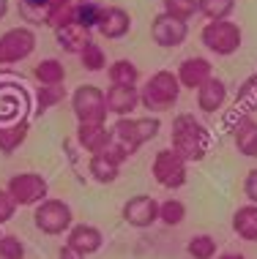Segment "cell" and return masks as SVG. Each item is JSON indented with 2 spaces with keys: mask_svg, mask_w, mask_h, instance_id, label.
I'll use <instances>...</instances> for the list:
<instances>
[{
  "mask_svg": "<svg viewBox=\"0 0 257 259\" xmlns=\"http://www.w3.org/2000/svg\"><path fill=\"white\" fill-rule=\"evenodd\" d=\"M175 76H178L180 88L197 90L200 85H203V82H208V79L213 76V66H211V60H208V58H200V55H194V58L180 60Z\"/></svg>",
  "mask_w": 257,
  "mask_h": 259,
  "instance_id": "obj_15",
  "label": "cell"
},
{
  "mask_svg": "<svg viewBox=\"0 0 257 259\" xmlns=\"http://www.w3.org/2000/svg\"><path fill=\"white\" fill-rule=\"evenodd\" d=\"M233 232L246 243H257V205L246 202L233 213Z\"/></svg>",
  "mask_w": 257,
  "mask_h": 259,
  "instance_id": "obj_22",
  "label": "cell"
},
{
  "mask_svg": "<svg viewBox=\"0 0 257 259\" xmlns=\"http://www.w3.org/2000/svg\"><path fill=\"white\" fill-rule=\"evenodd\" d=\"M244 197L252 202V205H257V166H252L244 178Z\"/></svg>",
  "mask_w": 257,
  "mask_h": 259,
  "instance_id": "obj_39",
  "label": "cell"
},
{
  "mask_svg": "<svg viewBox=\"0 0 257 259\" xmlns=\"http://www.w3.org/2000/svg\"><path fill=\"white\" fill-rule=\"evenodd\" d=\"M66 3H74V0H50L52 9H60V6H66Z\"/></svg>",
  "mask_w": 257,
  "mask_h": 259,
  "instance_id": "obj_42",
  "label": "cell"
},
{
  "mask_svg": "<svg viewBox=\"0 0 257 259\" xmlns=\"http://www.w3.org/2000/svg\"><path fill=\"white\" fill-rule=\"evenodd\" d=\"M96 30H99L104 38H109V41L126 38L131 33V14L126 9H121V6H104Z\"/></svg>",
  "mask_w": 257,
  "mask_h": 259,
  "instance_id": "obj_14",
  "label": "cell"
},
{
  "mask_svg": "<svg viewBox=\"0 0 257 259\" xmlns=\"http://www.w3.org/2000/svg\"><path fill=\"white\" fill-rule=\"evenodd\" d=\"M77 58H80V63H82V68H85V71H90V74H99V71H104V68H107V55H104L101 44H96V41H88L85 50H82Z\"/></svg>",
  "mask_w": 257,
  "mask_h": 259,
  "instance_id": "obj_28",
  "label": "cell"
},
{
  "mask_svg": "<svg viewBox=\"0 0 257 259\" xmlns=\"http://www.w3.org/2000/svg\"><path fill=\"white\" fill-rule=\"evenodd\" d=\"M17 202H14V197L9 191H6V188H0V227H3V224H9L14 215H17Z\"/></svg>",
  "mask_w": 257,
  "mask_h": 259,
  "instance_id": "obj_38",
  "label": "cell"
},
{
  "mask_svg": "<svg viewBox=\"0 0 257 259\" xmlns=\"http://www.w3.org/2000/svg\"><path fill=\"white\" fill-rule=\"evenodd\" d=\"M101 156L107 158V161H113V164H118V166H123L131 156H134V150H131L123 139H118L113 131H109V139H107V145H104Z\"/></svg>",
  "mask_w": 257,
  "mask_h": 259,
  "instance_id": "obj_30",
  "label": "cell"
},
{
  "mask_svg": "<svg viewBox=\"0 0 257 259\" xmlns=\"http://www.w3.org/2000/svg\"><path fill=\"white\" fill-rule=\"evenodd\" d=\"M36 52V33L30 25H19V27H9L0 36V66H14L22 63Z\"/></svg>",
  "mask_w": 257,
  "mask_h": 259,
  "instance_id": "obj_9",
  "label": "cell"
},
{
  "mask_svg": "<svg viewBox=\"0 0 257 259\" xmlns=\"http://www.w3.org/2000/svg\"><path fill=\"white\" fill-rule=\"evenodd\" d=\"M121 219L134 229L154 227V224H159V199L151 197V194H134L123 202Z\"/></svg>",
  "mask_w": 257,
  "mask_h": 259,
  "instance_id": "obj_10",
  "label": "cell"
},
{
  "mask_svg": "<svg viewBox=\"0 0 257 259\" xmlns=\"http://www.w3.org/2000/svg\"><path fill=\"white\" fill-rule=\"evenodd\" d=\"M66 101V88L63 85H39L36 88V96H33V112L36 115H44V112L55 109L58 104Z\"/></svg>",
  "mask_w": 257,
  "mask_h": 259,
  "instance_id": "obj_25",
  "label": "cell"
},
{
  "mask_svg": "<svg viewBox=\"0 0 257 259\" xmlns=\"http://www.w3.org/2000/svg\"><path fill=\"white\" fill-rule=\"evenodd\" d=\"M74 3H85V0H74Z\"/></svg>",
  "mask_w": 257,
  "mask_h": 259,
  "instance_id": "obj_44",
  "label": "cell"
},
{
  "mask_svg": "<svg viewBox=\"0 0 257 259\" xmlns=\"http://www.w3.org/2000/svg\"><path fill=\"white\" fill-rule=\"evenodd\" d=\"M200 41L208 52L219 55V58H230L244 44V30L233 19H213V22H205V27L200 30Z\"/></svg>",
  "mask_w": 257,
  "mask_h": 259,
  "instance_id": "obj_4",
  "label": "cell"
},
{
  "mask_svg": "<svg viewBox=\"0 0 257 259\" xmlns=\"http://www.w3.org/2000/svg\"><path fill=\"white\" fill-rule=\"evenodd\" d=\"M50 0H19V17L27 25H50Z\"/></svg>",
  "mask_w": 257,
  "mask_h": 259,
  "instance_id": "obj_27",
  "label": "cell"
},
{
  "mask_svg": "<svg viewBox=\"0 0 257 259\" xmlns=\"http://www.w3.org/2000/svg\"><path fill=\"white\" fill-rule=\"evenodd\" d=\"M27 109H30V99H27L22 85L0 82V120H17V117H25Z\"/></svg>",
  "mask_w": 257,
  "mask_h": 259,
  "instance_id": "obj_13",
  "label": "cell"
},
{
  "mask_svg": "<svg viewBox=\"0 0 257 259\" xmlns=\"http://www.w3.org/2000/svg\"><path fill=\"white\" fill-rule=\"evenodd\" d=\"M107 99V112L115 117H129L140 107V88L137 85H109L104 90Z\"/></svg>",
  "mask_w": 257,
  "mask_h": 259,
  "instance_id": "obj_12",
  "label": "cell"
},
{
  "mask_svg": "<svg viewBox=\"0 0 257 259\" xmlns=\"http://www.w3.org/2000/svg\"><path fill=\"white\" fill-rule=\"evenodd\" d=\"M162 11L189 22L194 14H200V0H162Z\"/></svg>",
  "mask_w": 257,
  "mask_h": 259,
  "instance_id": "obj_31",
  "label": "cell"
},
{
  "mask_svg": "<svg viewBox=\"0 0 257 259\" xmlns=\"http://www.w3.org/2000/svg\"><path fill=\"white\" fill-rule=\"evenodd\" d=\"M151 38H154L156 47L162 50H175L186 38H189V22L183 19H175L170 14H156L154 22H151Z\"/></svg>",
  "mask_w": 257,
  "mask_h": 259,
  "instance_id": "obj_11",
  "label": "cell"
},
{
  "mask_svg": "<svg viewBox=\"0 0 257 259\" xmlns=\"http://www.w3.org/2000/svg\"><path fill=\"white\" fill-rule=\"evenodd\" d=\"M33 79L39 85H63L66 82V66L58 58H44L33 66Z\"/></svg>",
  "mask_w": 257,
  "mask_h": 259,
  "instance_id": "obj_23",
  "label": "cell"
},
{
  "mask_svg": "<svg viewBox=\"0 0 257 259\" xmlns=\"http://www.w3.org/2000/svg\"><path fill=\"white\" fill-rule=\"evenodd\" d=\"M186 254L192 259H213L216 256V240L211 235H194L186 243Z\"/></svg>",
  "mask_w": 257,
  "mask_h": 259,
  "instance_id": "obj_33",
  "label": "cell"
},
{
  "mask_svg": "<svg viewBox=\"0 0 257 259\" xmlns=\"http://www.w3.org/2000/svg\"><path fill=\"white\" fill-rule=\"evenodd\" d=\"M107 79L109 85H140V68L134 60L121 58L107 66Z\"/></svg>",
  "mask_w": 257,
  "mask_h": 259,
  "instance_id": "obj_24",
  "label": "cell"
},
{
  "mask_svg": "<svg viewBox=\"0 0 257 259\" xmlns=\"http://www.w3.org/2000/svg\"><path fill=\"white\" fill-rule=\"evenodd\" d=\"M58 259H88V256L80 254L77 248H71L68 243H63V246H60V251H58Z\"/></svg>",
  "mask_w": 257,
  "mask_h": 259,
  "instance_id": "obj_40",
  "label": "cell"
},
{
  "mask_svg": "<svg viewBox=\"0 0 257 259\" xmlns=\"http://www.w3.org/2000/svg\"><path fill=\"white\" fill-rule=\"evenodd\" d=\"M235 107H241L244 112H254L257 109V74L246 76L241 82L238 93H235Z\"/></svg>",
  "mask_w": 257,
  "mask_h": 259,
  "instance_id": "obj_34",
  "label": "cell"
},
{
  "mask_svg": "<svg viewBox=\"0 0 257 259\" xmlns=\"http://www.w3.org/2000/svg\"><path fill=\"white\" fill-rule=\"evenodd\" d=\"M104 6L96 3V0H85V3H77V25L88 27V30H96L99 27Z\"/></svg>",
  "mask_w": 257,
  "mask_h": 259,
  "instance_id": "obj_35",
  "label": "cell"
},
{
  "mask_svg": "<svg viewBox=\"0 0 257 259\" xmlns=\"http://www.w3.org/2000/svg\"><path fill=\"white\" fill-rule=\"evenodd\" d=\"M33 227H36L41 235L60 237L74 227V210L63 199L47 197L44 202H39V205L33 207Z\"/></svg>",
  "mask_w": 257,
  "mask_h": 259,
  "instance_id": "obj_3",
  "label": "cell"
},
{
  "mask_svg": "<svg viewBox=\"0 0 257 259\" xmlns=\"http://www.w3.org/2000/svg\"><path fill=\"white\" fill-rule=\"evenodd\" d=\"M0 259H25V243L17 235L0 237Z\"/></svg>",
  "mask_w": 257,
  "mask_h": 259,
  "instance_id": "obj_37",
  "label": "cell"
},
{
  "mask_svg": "<svg viewBox=\"0 0 257 259\" xmlns=\"http://www.w3.org/2000/svg\"><path fill=\"white\" fill-rule=\"evenodd\" d=\"M159 131H162V120H159L156 115H145V117H118L115 125H113V134L118 139H123V142L129 145L131 150H140L142 145H148L151 139L159 137Z\"/></svg>",
  "mask_w": 257,
  "mask_h": 259,
  "instance_id": "obj_6",
  "label": "cell"
},
{
  "mask_svg": "<svg viewBox=\"0 0 257 259\" xmlns=\"http://www.w3.org/2000/svg\"><path fill=\"white\" fill-rule=\"evenodd\" d=\"M6 191L11 194L19 207H36L39 202H44L50 197V183L39 172H17L9 178Z\"/></svg>",
  "mask_w": 257,
  "mask_h": 259,
  "instance_id": "obj_7",
  "label": "cell"
},
{
  "mask_svg": "<svg viewBox=\"0 0 257 259\" xmlns=\"http://www.w3.org/2000/svg\"><path fill=\"white\" fill-rule=\"evenodd\" d=\"M71 112L77 123H107V99L96 85H80L71 93Z\"/></svg>",
  "mask_w": 257,
  "mask_h": 259,
  "instance_id": "obj_8",
  "label": "cell"
},
{
  "mask_svg": "<svg viewBox=\"0 0 257 259\" xmlns=\"http://www.w3.org/2000/svg\"><path fill=\"white\" fill-rule=\"evenodd\" d=\"M194 93H197V109L205 112V115H216V112L227 104V85L219 76H211V79L203 82Z\"/></svg>",
  "mask_w": 257,
  "mask_h": 259,
  "instance_id": "obj_18",
  "label": "cell"
},
{
  "mask_svg": "<svg viewBox=\"0 0 257 259\" xmlns=\"http://www.w3.org/2000/svg\"><path fill=\"white\" fill-rule=\"evenodd\" d=\"M235 11V0H200V14L213 22V19H230Z\"/></svg>",
  "mask_w": 257,
  "mask_h": 259,
  "instance_id": "obj_32",
  "label": "cell"
},
{
  "mask_svg": "<svg viewBox=\"0 0 257 259\" xmlns=\"http://www.w3.org/2000/svg\"><path fill=\"white\" fill-rule=\"evenodd\" d=\"M186 219V205L175 197L159 202V221L164 224V227H180Z\"/></svg>",
  "mask_w": 257,
  "mask_h": 259,
  "instance_id": "obj_29",
  "label": "cell"
},
{
  "mask_svg": "<svg viewBox=\"0 0 257 259\" xmlns=\"http://www.w3.org/2000/svg\"><path fill=\"white\" fill-rule=\"evenodd\" d=\"M30 134V117H17V120H0V153L11 156L27 142Z\"/></svg>",
  "mask_w": 257,
  "mask_h": 259,
  "instance_id": "obj_17",
  "label": "cell"
},
{
  "mask_svg": "<svg viewBox=\"0 0 257 259\" xmlns=\"http://www.w3.org/2000/svg\"><path fill=\"white\" fill-rule=\"evenodd\" d=\"M66 243L71 248H77L80 254L93 256L96 251H101V246H104V235H101L99 227H93V224H74L66 232Z\"/></svg>",
  "mask_w": 257,
  "mask_h": 259,
  "instance_id": "obj_16",
  "label": "cell"
},
{
  "mask_svg": "<svg viewBox=\"0 0 257 259\" xmlns=\"http://www.w3.org/2000/svg\"><path fill=\"white\" fill-rule=\"evenodd\" d=\"M88 175L96 180V183L109 186V183H115V180H118L121 166L113 164V161H107L101 153H96V156H90V161H88Z\"/></svg>",
  "mask_w": 257,
  "mask_h": 259,
  "instance_id": "obj_26",
  "label": "cell"
},
{
  "mask_svg": "<svg viewBox=\"0 0 257 259\" xmlns=\"http://www.w3.org/2000/svg\"><path fill=\"white\" fill-rule=\"evenodd\" d=\"M151 175L162 188L175 191V188H183L189 180V161H183L172 148H164L151 161Z\"/></svg>",
  "mask_w": 257,
  "mask_h": 259,
  "instance_id": "obj_5",
  "label": "cell"
},
{
  "mask_svg": "<svg viewBox=\"0 0 257 259\" xmlns=\"http://www.w3.org/2000/svg\"><path fill=\"white\" fill-rule=\"evenodd\" d=\"M233 145L241 156L257 158V120L254 117H241L238 125L233 128Z\"/></svg>",
  "mask_w": 257,
  "mask_h": 259,
  "instance_id": "obj_20",
  "label": "cell"
},
{
  "mask_svg": "<svg viewBox=\"0 0 257 259\" xmlns=\"http://www.w3.org/2000/svg\"><path fill=\"white\" fill-rule=\"evenodd\" d=\"M74 22H77V3H66V6H60V9L50 11V25H47V27L60 30V27L74 25Z\"/></svg>",
  "mask_w": 257,
  "mask_h": 259,
  "instance_id": "obj_36",
  "label": "cell"
},
{
  "mask_svg": "<svg viewBox=\"0 0 257 259\" xmlns=\"http://www.w3.org/2000/svg\"><path fill=\"white\" fill-rule=\"evenodd\" d=\"M109 131L113 128H107V123H77L74 139H77V145L85 153L96 156V153L104 150V145H107V139H109Z\"/></svg>",
  "mask_w": 257,
  "mask_h": 259,
  "instance_id": "obj_19",
  "label": "cell"
},
{
  "mask_svg": "<svg viewBox=\"0 0 257 259\" xmlns=\"http://www.w3.org/2000/svg\"><path fill=\"white\" fill-rule=\"evenodd\" d=\"M170 148L183 161L197 164V161H203L208 156V150H211V131H208L194 115L180 112V115H175V120H172Z\"/></svg>",
  "mask_w": 257,
  "mask_h": 259,
  "instance_id": "obj_1",
  "label": "cell"
},
{
  "mask_svg": "<svg viewBox=\"0 0 257 259\" xmlns=\"http://www.w3.org/2000/svg\"><path fill=\"white\" fill-rule=\"evenodd\" d=\"M180 90L183 88H180L175 71L162 68V71L151 74L148 79H145V85L140 88V107L148 109V115L170 112L180 99Z\"/></svg>",
  "mask_w": 257,
  "mask_h": 259,
  "instance_id": "obj_2",
  "label": "cell"
},
{
  "mask_svg": "<svg viewBox=\"0 0 257 259\" xmlns=\"http://www.w3.org/2000/svg\"><path fill=\"white\" fill-rule=\"evenodd\" d=\"M0 237H3V232H0Z\"/></svg>",
  "mask_w": 257,
  "mask_h": 259,
  "instance_id": "obj_45",
  "label": "cell"
},
{
  "mask_svg": "<svg viewBox=\"0 0 257 259\" xmlns=\"http://www.w3.org/2000/svg\"><path fill=\"white\" fill-rule=\"evenodd\" d=\"M6 14H9V0H0V19H6Z\"/></svg>",
  "mask_w": 257,
  "mask_h": 259,
  "instance_id": "obj_41",
  "label": "cell"
},
{
  "mask_svg": "<svg viewBox=\"0 0 257 259\" xmlns=\"http://www.w3.org/2000/svg\"><path fill=\"white\" fill-rule=\"evenodd\" d=\"M55 38H58V47L63 52L68 55H80L82 50H85V44L88 41H93L90 38V30L88 27H82V25H66V27H60V30H55Z\"/></svg>",
  "mask_w": 257,
  "mask_h": 259,
  "instance_id": "obj_21",
  "label": "cell"
},
{
  "mask_svg": "<svg viewBox=\"0 0 257 259\" xmlns=\"http://www.w3.org/2000/svg\"><path fill=\"white\" fill-rule=\"evenodd\" d=\"M219 259H246L244 254H219Z\"/></svg>",
  "mask_w": 257,
  "mask_h": 259,
  "instance_id": "obj_43",
  "label": "cell"
}]
</instances>
